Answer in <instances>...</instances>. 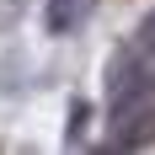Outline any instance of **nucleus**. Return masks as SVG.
<instances>
[{
    "instance_id": "obj_3",
    "label": "nucleus",
    "mask_w": 155,
    "mask_h": 155,
    "mask_svg": "<svg viewBox=\"0 0 155 155\" xmlns=\"http://www.w3.org/2000/svg\"><path fill=\"white\" fill-rule=\"evenodd\" d=\"M86 118H91V112H86V107H75V112H70V123H75V128H70V144H75L80 134H86Z\"/></svg>"
},
{
    "instance_id": "obj_4",
    "label": "nucleus",
    "mask_w": 155,
    "mask_h": 155,
    "mask_svg": "<svg viewBox=\"0 0 155 155\" xmlns=\"http://www.w3.org/2000/svg\"><path fill=\"white\" fill-rule=\"evenodd\" d=\"M139 43H144V48H155V11L144 16V27H139Z\"/></svg>"
},
{
    "instance_id": "obj_1",
    "label": "nucleus",
    "mask_w": 155,
    "mask_h": 155,
    "mask_svg": "<svg viewBox=\"0 0 155 155\" xmlns=\"http://www.w3.org/2000/svg\"><path fill=\"white\" fill-rule=\"evenodd\" d=\"M139 96H144V70H139V59L128 54V59L112 64V102H118V107H134Z\"/></svg>"
},
{
    "instance_id": "obj_2",
    "label": "nucleus",
    "mask_w": 155,
    "mask_h": 155,
    "mask_svg": "<svg viewBox=\"0 0 155 155\" xmlns=\"http://www.w3.org/2000/svg\"><path fill=\"white\" fill-rule=\"evenodd\" d=\"M80 21V0H48V32H70Z\"/></svg>"
}]
</instances>
